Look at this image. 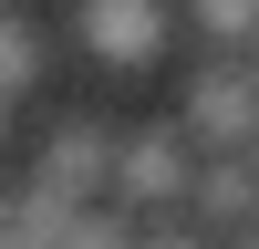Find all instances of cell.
Segmentation results:
<instances>
[{
	"mask_svg": "<svg viewBox=\"0 0 259 249\" xmlns=\"http://www.w3.org/2000/svg\"><path fill=\"white\" fill-rule=\"evenodd\" d=\"M177 124H187L197 156H249L259 145V62L249 52H207L177 83Z\"/></svg>",
	"mask_w": 259,
	"mask_h": 249,
	"instance_id": "cell-1",
	"label": "cell"
},
{
	"mask_svg": "<svg viewBox=\"0 0 259 249\" xmlns=\"http://www.w3.org/2000/svg\"><path fill=\"white\" fill-rule=\"evenodd\" d=\"M114 156H124V124L52 114L41 145H31V187H52V197H73V208H114Z\"/></svg>",
	"mask_w": 259,
	"mask_h": 249,
	"instance_id": "cell-2",
	"label": "cell"
},
{
	"mask_svg": "<svg viewBox=\"0 0 259 249\" xmlns=\"http://www.w3.org/2000/svg\"><path fill=\"white\" fill-rule=\"evenodd\" d=\"M197 145H187V124H124V156H114V208L124 218H145V208H187L197 197Z\"/></svg>",
	"mask_w": 259,
	"mask_h": 249,
	"instance_id": "cell-3",
	"label": "cell"
},
{
	"mask_svg": "<svg viewBox=\"0 0 259 249\" xmlns=\"http://www.w3.org/2000/svg\"><path fill=\"white\" fill-rule=\"evenodd\" d=\"M73 31L104 73H156L166 42H177V11L166 0H73Z\"/></svg>",
	"mask_w": 259,
	"mask_h": 249,
	"instance_id": "cell-4",
	"label": "cell"
},
{
	"mask_svg": "<svg viewBox=\"0 0 259 249\" xmlns=\"http://www.w3.org/2000/svg\"><path fill=\"white\" fill-rule=\"evenodd\" d=\"M187 218L218 228V239H249V228H259V156H207V166H197V197H187Z\"/></svg>",
	"mask_w": 259,
	"mask_h": 249,
	"instance_id": "cell-5",
	"label": "cell"
},
{
	"mask_svg": "<svg viewBox=\"0 0 259 249\" xmlns=\"http://www.w3.org/2000/svg\"><path fill=\"white\" fill-rule=\"evenodd\" d=\"M41 73H52V42H41L21 11H0V104H31Z\"/></svg>",
	"mask_w": 259,
	"mask_h": 249,
	"instance_id": "cell-6",
	"label": "cell"
},
{
	"mask_svg": "<svg viewBox=\"0 0 259 249\" xmlns=\"http://www.w3.org/2000/svg\"><path fill=\"white\" fill-rule=\"evenodd\" d=\"M177 11H187V31L207 52H249L259 42V0H177Z\"/></svg>",
	"mask_w": 259,
	"mask_h": 249,
	"instance_id": "cell-7",
	"label": "cell"
},
{
	"mask_svg": "<svg viewBox=\"0 0 259 249\" xmlns=\"http://www.w3.org/2000/svg\"><path fill=\"white\" fill-rule=\"evenodd\" d=\"M0 145H11V104H0Z\"/></svg>",
	"mask_w": 259,
	"mask_h": 249,
	"instance_id": "cell-8",
	"label": "cell"
},
{
	"mask_svg": "<svg viewBox=\"0 0 259 249\" xmlns=\"http://www.w3.org/2000/svg\"><path fill=\"white\" fill-rule=\"evenodd\" d=\"M249 62H259V42H249Z\"/></svg>",
	"mask_w": 259,
	"mask_h": 249,
	"instance_id": "cell-9",
	"label": "cell"
},
{
	"mask_svg": "<svg viewBox=\"0 0 259 249\" xmlns=\"http://www.w3.org/2000/svg\"><path fill=\"white\" fill-rule=\"evenodd\" d=\"M249 156H259V145H249Z\"/></svg>",
	"mask_w": 259,
	"mask_h": 249,
	"instance_id": "cell-10",
	"label": "cell"
}]
</instances>
